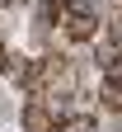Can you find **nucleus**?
<instances>
[{
    "label": "nucleus",
    "mask_w": 122,
    "mask_h": 132,
    "mask_svg": "<svg viewBox=\"0 0 122 132\" xmlns=\"http://www.w3.org/2000/svg\"><path fill=\"white\" fill-rule=\"evenodd\" d=\"M103 14L108 19H122V0H103Z\"/></svg>",
    "instance_id": "nucleus-3"
},
{
    "label": "nucleus",
    "mask_w": 122,
    "mask_h": 132,
    "mask_svg": "<svg viewBox=\"0 0 122 132\" xmlns=\"http://www.w3.org/2000/svg\"><path fill=\"white\" fill-rule=\"evenodd\" d=\"M61 118L47 109V99H24L19 104V132H57Z\"/></svg>",
    "instance_id": "nucleus-2"
},
{
    "label": "nucleus",
    "mask_w": 122,
    "mask_h": 132,
    "mask_svg": "<svg viewBox=\"0 0 122 132\" xmlns=\"http://www.w3.org/2000/svg\"><path fill=\"white\" fill-rule=\"evenodd\" d=\"M103 28H108V19L71 14V19H66V28H61V38H66V47H94V43L103 38Z\"/></svg>",
    "instance_id": "nucleus-1"
}]
</instances>
